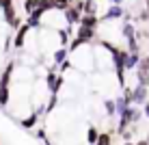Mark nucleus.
Here are the masks:
<instances>
[{"label":"nucleus","mask_w":149,"mask_h":145,"mask_svg":"<svg viewBox=\"0 0 149 145\" xmlns=\"http://www.w3.org/2000/svg\"><path fill=\"white\" fill-rule=\"evenodd\" d=\"M63 20L69 24V26H76V24H80V20H82V13H80L78 9L74 7V4H71L69 9H65V11H63Z\"/></svg>","instance_id":"nucleus-1"},{"label":"nucleus","mask_w":149,"mask_h":145,"mask_svg":"<svg viewBox=\"0 0 149 145\" xmlns=\"http://www.w3.org/2000/svg\"><path fill=\"white\" fill-rule=\"evenodd\" d=\"M30 33V26L28 24H22L17 30H15V39H13V48H24V43H26V35Z\"/></svg>","instance_id":"nucleus-2"},{"label":"nucleus","mask_w":149,"mask_h":145,"mask_svg":"<svg viewBox=\"0 0 149 145\" xmlns=\"http://www.w3.org/2000/svg\"><path fill=\"white\" fill-rule=\"evenodd\" d=\"M100 18L97 15H82V20H80V26L82 28H89V30H97L100 28Z\"/></svg>","instance_id":"nucleus-3"},{"label":"nucleus","mask_w":149,"mask_h":145,"mask_svg":"<svg viewBox=\"0 0 149 145\" xmlns=\"http://www.w3.org/2000/svg\"><path fill=\"white\" fill-rule=\"evenodd\" d=\"M39 115H41V111H39V108H35V111L30 113L28 117H24L22 121H19V126H22V128H26V130H30V128H35V123H37Z\"/></svg>","instance_id":"nucleus-4"},{"label":"nucleus","mask_w":149,"mask_h":145,"mask_svg":"<svg viewBox=\"0 0 149 145\" xmlns=\"http://www.w3.org/2000/svg\"><path fill=\"white\" fill-rule=\"evenodd\" d=\"M121 15H123V9L119 7V4H110V7H108V13H106L100 22H110V20H117V18H121Z\"/></svg>","instance_id":"nucleus-5"},{"label":"nucleus","mask_w":149,"mask_h":145,"mask_svg":"<svg viewBox=\"0 0 149 145\" xmlns=\"http://www.w3.org/2000/svg\"><path fill=\"white\" fill-rule=\"evenodd\" d=\"M67 56H69V50H67V48H58V50L54 52V63H56V65H63L65 61H67Z\"/></svg>","instance_id":"nucleus-6"},{"label":"nucleus","mask_w":149,"mask_h":145,"mask_svg":"<svg viewBox=\"0 0 149 145\" xmlns=\"http://www.w3.org/2000/svg\"><path fill=\"white\" fill-rule=\"evenodd\" d=\"M97 137H100V130H97V126H89V132H86V141L91 145H95Z\"/></svg>","instance_id":"nucleus-7"},{"label":"nucleus","mask_w":149,"mask_h":145,"mask_svg":"<svg viewBox=\"0 0 149 145\" xmlns=\"http://www.w3.org/2000/svg\"><path fill=\"white\" fill-rule=\"evenodd\" d=\"M37 7H39V0H24V11H26L28 15L33 13Z\"/></svg>","instance_id":"nucleus-8"},{"label":"nucleus","mask_w":149,"mask_h":145,"mask_svg":"<svg viewBox=\"0 0 149 145\" xmlns=\"http://www.w3.org/2000/svg\"><path fill=\"white\" fill-rule=\"evenodd\" d=\"M95 145H112V143H110V132H100Z\"/></svg>","instance_id":"nucleus-9"},{"label":"nucleus","mask_w":149,"mask_h":145,"mask_svg":"<svg viewBox=\"0 0 149 145\" xmlns=\"http://www.w3.org/2000/svg\"><path fill=\"white\" fill-rule=\"evenodd\" d=\"M106 113L112 117V115H117V106H115V100H106Z\"/></svg>","instance_id":"nucleus-10"},{"label":"nucleus","mask_w":149,"mask_h":145,"mask_svg":"<svg viewBox=\"0 0 149 145\" xmlns=\"http://www.w3.org/2000/svg\"><path fill=\"white\" fill-rule=\"evenodd\" d=\"M9 7H13V0H0V11H4Z\"/></svg>","instance_id":"nucleus-11"},{"label":"nucleus","mask_w":149,"mask_h":145,"mask_svg":"<svg viewBox=\"0 0 149 145\" xmlns=\"http://www.w3.org/2000/svg\"><path fill=\"white\" fill-rule=\"evenodd\" d=\"M143 115H147V117H149V102H145V111H143Z\"/></svg>","instance_id":"nucleus-12"},{"label":"nucleus","mask_w":149,"mask_h":145,"mask_svg":"<svg viewBox=\"0 0 149 145\" xmlns=\"http://www.w3.org/2000/svg\"><path fill=\"white\" fill-rule=\"evenodd\" d=\"M134 145H149V143H147V139H143V141H136Z\"/></svg>","instance_id":"nucleus-13"},{"label":"nucleus","mask_w":149,"mask_h":145,"mask_svg":"<svg viewBox=\"0 0 149 145\" xmlns=\"http://www.w3.org/2000/svg\"><path fill=\"white\" fill-rule=\"evenodd\" d=\"M145 11L149 13V0H145Z\"/></svg>","instance_id":"nucleus-14"},{"label":"nucleus","mask_w":149,"mask_h":145,"mask_svg":"<svg viewBox=\"0 0 149 145\" xmlns=\"http://www.w3.org/2000/svg\"><path fill=\"white\" fill-rule=\"evenodd\" d=\"M50 2H56V0H50Z\"/></svg>","instance_id":"nucleus-15"}]
</instances>
